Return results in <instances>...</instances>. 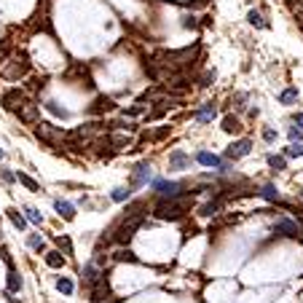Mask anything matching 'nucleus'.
<instances>
[{"label": "nucleus", "instance_id": "1", "mask_svg": "<svg viewBox=\"0 0 303 303\" xmlns=\"http://www.w3.org/2000/svg\"><path fill=\"white\" fill-rule=\"evenodd\" d=\"M185 210H188V201H182V198H161L153 207V215L158 220H180L185 215Z\"/></svg>", "mask_w": 303, "mask_h": 303}, {"label": "nucleus", "instance_id": "2", "mask_svg": "<svg viewBox=\"0 0 303 303\" xmlns=\"http://www.w3.org/2000/svg\"><path fill=\"white\" fill-rule=\"evenodd\" d=\"M145 223V215H126L123 217V223L113 231V242L116 244H129V242L134 239V231Z\"/></svg>", "mask_w": 303, "mask_h": 303}, {"label": "nucleus", "instance_id": "3", "mask_svg": "<svg viewBox=\"0 0 303 303\" xmlns=\"http://www.w3.org/2000/svg\"><path fill=\"white\" fill-rule=\"evenodd\" d=\"M35 137L41 142H46V145L57 148V145H62V140L67 137V132L59 129V126H51V123H38V126H35Z\"/></svg>", "mask_w": 303, "mask_h": 303}, {"label": "nucleus", "instance_id": "4", "mask_svg": "<svg viewBox=\"0 0 303 303\" xmlns=\"http://www.w3.org/2000/svg\"><path fill=\"white\" fill-rule=\"evenodd\" d=\"M153 191L161 198H180L188 193L182 182H167V180H153Z\"/></svg>", "mask_w": 303, "mask_h": 303}, {"label": "nucleus", "instance_id": "5", "mask_svg": "<svg viewBox=\"0 0 303 303\" xmlns=\"http://www.w3.org/2000/svg\"><path fill=\"white\" fill-rule=\"evenodd\" d=\"M89 290H91V292H89V295H91V298H89V301H91V303H102V301H110V298H107V295H110V279H107V274H105V271L99 274V279L94 282V285L89 287Z\"/></svg>", "mask_w": 303, "mask_h": 303}, {"label": "nucleus", "instance_id": "6", "mask_svg": "<svg viewBox=\"0 0 303 303\" xmlns=\"http://www.w3.org/2000/svg\"><path fill=\"white\" fill-rule=\"evenodd\" d=\"M27 70H30V62H27V57L22 54V59H14L11 64H6V67H3V76H6L8 81H16V78L27 76Z\"/></svg>", "mask_w": 303, "mask_h": 303}, {"label": "nucleus", "instance_id": "7", "mask_svg": "<svg viewBox=\"0 0 303 303\" xmlns=\"http://www.w3.org/2000/svg\"><path fill=\"white\" fill-rule=\"evenodd\" d=\"M148 180H151V164H148V161H140L137 167H134V172H132L129 188H142V185H148Z\"/></svg>", "mask_w": 303, "mask_h": 303}, {"label": "nucleus", "instance_id": "8", "mask_svg": "<svg viewBox=\"0 0 303 303\" xmlns=\"http://www.w3.org/2000/svg\"><path fill=\"white\" fill-rule=\"evenodd\" d=\"M196 161L201 164V167H212V169H217V172H228V167L220 161V156H215V153H210V151H198Z\"/></svg>", "mask_w": 303, "mask_h": 303}, {"label": "nucleus", "instance_id": "9", "mask_svg": "<svg viewBox=\"0 0 303 303\" xmlns=\"http://www.w3.org/2000/svg\"><path fill=\"white\" fill-rule=\"evenodd\" d=\"M38 107H41V105H35V102H27V99H24V102H22V105H19L14 113H16V116L22 118L24 123H38Z\"/></svg>", "mask_w": 303, "mask_h": 303}, {"label": "nucleus", "instance_id": "10", "mask_svg": "<svg viewBox=\"0 0 303 303\" xmlns=\"http://www.w3.org/2000/svg\"><path fill=\"white\" fill-rule=\"evenodd\" d=\"M274 231L279 233V236H287V239H298V236L303 233V228L298 226V223H292V220H279L274 226Z\"/></svg>", "mask_w": 303, "mask_h": 303}, {"label": "nucleus", "instance_id": "11", "mask_svg": "<svg viewBox=\"0 0 303 303\" xmlns=\"http://www.w3.org/2000/svg\"><path fill=\"white\" fill-rule=\"evenodd\" d=\"M250 151H252V142H250V140H239V142H233V145L226 151V158L236 161V158H244V156H250Z\"/></svg>", "mask_w": 303, "mask_h": 303}, {"label": "nucleus", "instance_id": "12", "mask_svg": "<svg viewBox=\"0 0 303 303\" xmlns=\"http://www.w3.org/2000/svg\"><path fill=\"white\" fill-rule=\"evenodd\" d=\"M22 102H24V94L19 91V89H8V91L3 94V107H6V110H11V113L16 110Z\"/></svg>", "mask_w": 303, "mask_h": 303}, {"label": "nucleus", "instance_id": "13", "mask_svg": "<svg viewBox=\"0 0 303 303\" xmlns=\"http://www.w3.org/2000/svg\"><path fill=\"white\" fill-rule=\"evenodd\" d=\"M99 274H102V271H99V266L97 263H86V266H83V274H81V282H83V287H91L94 282L99 279Z\"/></svg>", "mask_w": 303, "mask_h": 303}, {"label": "nucleus", "instance_id": "14", "mask_svg": "<svg viewBox=\"0 0 303 303\" xmlns=\"http://www.w3.org/2000/svg\"><path fill=\"white\" fill-rule=\"evenodd\" d=\"M191 167V156L182 151H172L169 153V169H188Z\"/></svg>", "mask_w": 303, "mask_h": 303}, {"label": "nucleus", "instance_id": "15", "mask_svg": "<svg viewBox=\"0 0 303 303\" xmlns=\"http://www.w3.org/2000/svg\"><path fill=\"white\" fill-rule=\"evenodd\" d=\"M215 116H217L215 102H204V105H201V107L196 110V121H198V123H210Z\"/></svg>", "mask_w": 303, "mask_h": 303}, {"label": "nucleus", "instance_id": "16", "mask_svg": "<svg viewBox=\"0 0 303 303\" xmlns=\"http://www.w3.org/2000/svg\"><path fill=\"white\" fill-rule=\"evenodd\" d=\"M105 142H107V145H113L116 151H123V148H132L134 140L129 137V134H107Z\"/></svg>", "mask_w": 303, "mask_h": 303}, {"label": "nucleus", "instance_id": "17", "mask_svg": "<svg viewBox=\"0 0 303 303\" xmlns=\"http://www.w3.org/2000/svg\"><path fill=\"white\" fill-rule=\"evenodd\" d=\"M223 204H226V201H223V198L217 196V198H212V201H207V204L201 207V210H198V215H204V217H215V215H220Z\"/></svg>", "mask_w": 303, "mask_h": 303}, {"label": "nucleus", "instance_id": "18", "mask_svg": "<svg viewBox=\"0 0 303 303\" xmlns=\"http://www.w3.org/2000/svg\"><path fill=\"white\" fill-rule=\"evenodd\" d=\"M113 107H116V102H113L110 97H97V102L89 107V113H94V116H97V113H110Z\"/></svg>", "mask_w": 303, "mask_h": 303}, {"label": "nucleus", "instance_id": "19", "mask_svg": "<svg viewBox=\"0 0 303 303\" xmlns=\"http://www.w3.org/2000/svg\"><path fill=\"white\" fill-rule=\"evenodd\" d=\"M54 210H57L59 217H64V220H73V217H76V207H73L70 201H62V198H57V201H54Z\"/></svg>", "mask_w": 303, "mask_h": 303}, {"label": "nucleus", "instance_id": "20", "mask_svg": "<svg viewBox=\"0 0 303 303\" xmlns=\"http://www.w3.org/2000/svg\"><path fill=\"white\" fill-rule=\"evenodd\" d=\"M22 290V276L16 274V268H14V263L8 266V292H19Z\"/></svg>", "mask_w": 303, "mask_h": 303}, {"label": "nucleus", "instance_id": "21", "mask_svg": "<svg viewBox=\"0 0 303 303\" xmlns=\"http://www.w3.org/2000/svg\"><path fill=\"white\" fill-rule=\"evenodd\" d=\"M6 215H8V220L14 223V228H19V231H24V228H27V217H24L19 210H8Z\"/></svg>", "mask_w": 303, "mask_h": 303}, {"label": "nucleus", "instance_id": "22", "mask_svg": "<svg viewBox=\"0 0 303 303\" xmlns=\"http://www.w3.org/2000/svg\"><path fill=\"white\" fill-rule=\"evenodd\" d=\"M113 260H118V263H137V255H134L132 250H126V247L121 244V250L113 252Z\"/></svg>", "mask_w": 303, "mask_h": 303}, {"label": "nucleus", "instance_id": "23", "mask_svg": "<svg viewBox=\"0 0 303 303\" xmlns=\"http://www.w3.org/2000/svg\"><path fill=\"white\" fill-rule=\"evenodd\" d=\"M223 132H228V134H239V132H242V123H239V118L226 116V118H223Z\"/></svg>", "mask_w": 303, "mask_h": 303}, {"label": "nucleus", "instance_id": "24", "mask_svg": "<svg viewBox=\"0 0 303 303\" xmlns=\"http://www.w3.org/2000/svg\"><path fill=\"white\" fill-rule=\"evenodd\" d=\"M46 266H48V268H62V266H64V258H62V252H59V250H51V252H46Z\"/></svg>", "mask_w": 303, "mask_h": 303}, {"label": "nucleus", "instance_id": "25", "mask_svg": "<svg viewBox=\"0 0 303 303\" xmlns=\"http://www.w3.org/2000/svg\"><path fill=\"white\" fill-rule=\"evenodd\" d=\"M43 107H46V110L51 113V116H57V118H67V116H70V113L64 110V107H59L57 102H54V99H48V102H43Z\"/></svg>", "mask_w": 303, "mask_h": 303}, {"label": "nucleus", "instance_id": "26", "mask_svg": "<svg viewBox=\"0 0 303 303\" xmlns=\"http://www.w3.org/2000/svg\"><path fill=\"white\" fill-rule=\"evenodd\" d=\"M57 290L62 292V295H73L76 285H73V279H67V276H59V279H57Z\"/></svg>", "mask_w": 303, "mask_h": 303}, {"label": "nucleus", "instance_id": "27", "mask_svg": "<svg viewBox=\"0 0 303 303\" xmlns=\"http://www.w3.org/2000/svg\"><path fill=\"white\" fill-rule=\"evenodd\" d=\"M268 167H271L274 172H282V169H287V161H285V156L271 153V156H268Z\"/></svg>", "mask_w": 303, "mask_h": 303}, {"label": "nucleus", "instance_id": "28", "mask_svg": "<svg viewBox=\"0 0 303 303\" xmlns=\"http://www.w3.org/2000/svg\"><path fill=\"white\" fill-rule=\"evenodd\" d=\"M279 102L282 105H292V102H298V89H285V91L279 94Z\"/></svg>", "mask_w": 303, "mask_h": 303}, {"label": "nucleus", "instance_id": "29", "mask_svg": "<svg viewBox=\"0 0 303 303\" xmlns=\"http://www.w3.org/2000/svg\"><path fill=\"white\" fill-rule=\"evenodd\" d=\"M258 193H260V196L266 198V201H279V191H276L274 185H263Z\"/></svg>", "mask_w": 303, "mask_h": 303}, {"label": "nucleus", "instance_id": "30", "mask_svg": "<svg viewBox=\"0 0 303 303\" xmlns=\"http://www.w3.org/2000/svg\"><path fill=\"white\" fill-rule=\"evenodd\" d=\"M16 180L22 182V185L27 188V191H41V185H38V182L32 180V177H30V175H24V172H19V175H16Z\"/></svg>", "mask_w": 303, "mask_h": 303}, {"label": "nucleus", "instance_id": "31", "mask_svg": "<svg viewBox=\"0 0 303 303\" xmlns=\"http://www.w3.org/2000/svg\"><path fill=\"white\" fill-rule=\"evenodd\" d=\"M247 22H250L252 24V27H266V19H263V14L260 11H250V14H247Z\"/></svg>", "mask_w": 303, "mask_h": 303}, {"label": "nucleus", "instance_id": "32", "mask_svg": "<svg viewBox=\"0 0 303 303\" xmlns=\"http://www.w3.org/2000/svg\"><path fill=\"white\" fill-rule=\"evenodd\" d=\"M27 247H30V250H38V252H41L43 247H46V242H43L41 236H38V233H32V236L27 239Z\"/></svg>", "mask_w": 303, "mask_h": 303}, {"label": "nucleus", "instance_id": "33", "mask_svg": "<svg viewBox=\"0 0 303 303\" xmlns=\"http://www.w3.org/2000/svg\"><path fill=\"white\" fill-rule=\"evenodd\" d=\"M57 247L64 250V255H73V242L67 239V236H57Z\"/></svg>", "mask_w": 303, "mask_h": 303}, {"label": "nucleus", "instance_id": "34", "mask_svg": "<svg viewBox=\"0 0 303 303\" xmlns=\"http://www.w3.org/2000/svg\"><path fill=\"white\" fill-rule=\"evenodd\" d=\"M24 217H27L30 223H35V226H41V223H43L41 212H38V210H32V207H27V210H24Z\"/></svg>", "mask_w": 303, "mask_h": 303}, {"label": "nucleus", "instance_id": "35", "mask_svg": "<svg viewBox=\"0 0 303 303\" xmlns=\"http://www.w3.org/2000/svg\"><path fill=\"white\" fill-rule=\"evenodd\" d=\"M129 196H132V188H116L113 191V201H126Z\"/></svg>", "mask_w": 303, "mask_h": 303}, {"label": "nucleus", "instance_id": "36", "mask_svg": "<svg viewBox=\"0 0 303 303\" xmlns=\"http://www.w3.org/2000/svg\"><path fill=\"white\" fill-rule=\"evenodd\" d=\"M287 137H290L292 142H303V129H298V126H290V129H287Z\"/></svg>", "mask_w": 303, "mask_h": 303}, {"label": "nucleus", "instance_id": "37", "mask_svg": "<svg viewBox=\"0 0 303 303\" xmlns=\"http://www.w3.org/2000/svg\"><path fill=\"white\" fill-rule=\"evenodd\" d=\"M182 27H185V30H196L198 27V22H196V16H191V14H185V16H182Z\"/></svg>", "mask_w": 303, "mask_h": 303}, {"label": "nucleus", "instance_id": "38", "mask_svg": "<svg viewBox=\"0 0 303 303\" xmlns=\"http://www.w3.org/2000/svg\"><path fill=\"white\" fill-rule=\"evenodd\" d=\"M285 153H287V156H303V142H292Z\"/></svg>", "mask_w": 303, "mask_h": 303}, {"label": "nucleus", "instance_id": "39", "mask_svg": "<svg viewBox=\"0 0 303 303\" xmlns=\"http://www.w3.org/2000/svg\"><path fill=\"white\" fill-rule=\"evenodd\" d=\"M212 81H215V70H207L204 76L198 78V86H210Z\"/></svg>", "mask_w": 303, "mask_h": 303}, {"label": "nucleus", "instance_id": "40", "mask_svg": "<svg viewBox=\"0 0 303 303\" xmlns=\"http://www.w3.org/2000/svg\"><path fill=\"white\" fill-rule=\"evenodd\" d=\"M263 140H266V142H276V132H274V129H263Z\"/></svg>", "mask_w": 303, "mask_h": 303}, {"label": "nucleus", "instance_id": "41", "mask_svg": "<svg viewBox=\"0 0 303 303\" xmlns=\"http://www.w3.org/2000/svg\"><path fill=\"white\" fill-rule=\"evenodd\" d=\"M142 110H145V105H142V102H140V105H134V107H129V110H126V116H140V113Z\"/></svg>", "mask_w": 303, "mask_h": 303}, {"label": "nucleus", "instance_id": "42", "mask_svg": "<svg viewBox=\"0 0 303 303\" xmlns=\"http://www.w3.org/2000/svg\"><path fill=\"white\" fill-rule=\"evenodd\" d=\"M210 0H193V3H188V8H204Z\"/></svg>", "mask_w": 303, "mask_h": 303}, {"label": "nucleus", "instance_id": "43", "mask_svg": "<svg viewBox=\"0 0 303 303\" xmlns=\"http://www.w3.org/2000/svg\"><path fill=\"white\" fill-rule=\"evenodd\" d=\"M292 121H295V123H298V126H301V129H303V113H295V116H292Z\"/></svg>", "mask_w": 303, "mask_h": 303}, {"label": "nucleus", "instance_id": "44", "mask_svg": "<svg viewBox=\"0 0 303 303\" xmlns=\"http://www.w3.org/2000/svg\"><path fill=\"white\" fill-rule=\"evenodd\" d=\"M0 177H3V182H14V175H11V172H3Z\"/></svg>", "mask_w": 303, "mask_h": 303}, {"label": "nucleus", "instance_id": "45", "mask_svg": "<svg viewBox=\"0 0 303 303\" xmlns=\"http://www.w3.org/2000/svg\"><path fill=\"white\" fill-rule=\"evenodd\" d=\"M0 62H3V51H0Z\"/></svg>", "mask_w": 303, "mask_h": 303}, {"label": "nucleus", "instance_id": "46", "mask_svg": "<svg viewBox=\"0 0 303 303\" xmlns=\"http://www.w3.org/2000/svg\"><path fill=\"white\" fill-rule=\"evenodd\" d=\"M290 3H292V0H290Z\"/></svg>", "mask_w": 303, "mask_h": 303}, {"label": "nucleus", "instance_id": "47", "mask_svg": "<svg viewBox=\"0 0 303 303\" xmlns=\"http://www.w3.org/2000/svg\"><path fill=\"white\" fill-rule=\"evenodd\" d=\"M301 193H303V191H301Z\"/></svg>", "mask_w": 303, "mask_h": 303}]
</instances>
